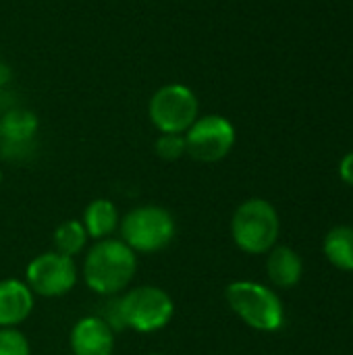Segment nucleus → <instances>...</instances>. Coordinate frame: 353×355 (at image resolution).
Instances as JSON below:
<instances>
[{"label": "nucleus", "instance_id": "nucleus-1", "mask_svg": "<svg viewBox=\"0 0 353 355\" xmlns=\"http://www.w3.org/2000/svg\"><path fill=\"white\" fill-rule=\"evenodd\" d=\"M104 300L106 304L98 316L117 333L133 331L139 335H152L166 329L175 318V302L171 293L158 285L129 287L121 295Z\"/></svg>", "mask_w": 353, "mask_h": 355}, {"label": "nucleus", "instance_id": "nucleus-2", "mask_svg": "<svg viewBox=\"0 0 353 355\" xmlns=\"http://www.w3.org/2000/svg\"><path fill=\"white\" fill-rule=\"evenodd\" d=\"M81 279L100 297H114L133 287L137 275V254L119 237L94 241L83 256Z\"/></svg>", "mask_w": 353, "mask_h": 355}, {"label": "nucleus", "instance_id": "nucleus-3", "mask_svg": "<svg viewBox=\"0 0 353 355\" xmlns=\"http://www.w3.org/2000/svg\"><path fill=\"white\" fill-rule=\"evenodd\" d=\"M229 310L258 333H275L285 324V306L275 289L256 281H233L225 289Z\"/></svg>", "mask_w": 353, "mask_h": 355}, {"label": "nucleus", "instance_id": "nucleus-4", "mask_svg": "<svg viewBox=\"0 0 353 355\" xmlns=\"http://www.w3.org/2000/svg\"><path fill=\"white\" fill-rule=\"evenodd\" d=\"M281 218L277 208L262 198L241 202L231 216V239L248 256H266L279 241Z\"/></svg>", "mask_w": 353, "mask_h": 355}, {"label": "nucleus", "instance_id": "nucleus-5", "mask_svg": "<svg viewBox=\"0 0 353 355\" xmlns=\"http://www.w3.org/2000/svg\"><path fill=\"white\" fill-rule=\"evenodd\" d=\"M177 237L175 216L158 204H141L121 216L119 239L139 254H158Z\"/></svg>", "mask_w": 353, "mask_h": 355}, {"label": "nucleus", "instance_id": "nucleus-6", "mask_svg": "<svg viewBox=\"0 0 353 355\" xmlns=\"http://www.w3.org/2000/svg\"><path fill=\"white\" fill-rule=\"evenodd\" d=\"M148 114L158 133H185L200 116V102L191 87L166 83L150 98Z\"/></svg>", "mask_w": 353, "mask_h": 355}, {"label": "nucleus", "instance_id": "nucleus-7", "mask_svg": "<svg viewBox=\"0 0 353 355\" xmlns=\"http://www.w3.org/2000/svg\"><path fill=\"white\" fill-rule=\"evenodd\" d=\"M23 281L35 297L56 300L75 289L79 281V268L73 258L48 250L29 260Z\"/></svg>", "mask_w": 353, "mask_h": 355}, {"label": "nucleus", "instance_id": "nucleus-8", "mask_svg": "<svg viewBox=\"0 0 353 355\" xmlns=\"http://www.w3.org/2000/svg\"><path fill=\"white\" fill-rule=\"evenodd\" d=\"M187 156L202 164H214L225 160L237 141L233 123L223 114H204L183 133Z\"/></svg>", "mask_w": 353, "mask_h": 355}, {"label": "nucleus", "instance_id": "nucleus-9", "mask_svg": "<svg viewBox=\"0 0 353 355\" xmlns=\"http://www.w3.org/2000/svg\"><path fill=\"white\" fill-rule=\"evenodd\" d=\"M40 129L35 112L29 108H8L0 114V154L8 160H21L33 152Z\"/></svg>", "mask_w": 353, "mask_h": 355}, {"label": "nucleus", "instance_id": "nucleus-10", "mask_svg": "<svg viewBox=\"0 0 353 355\" xmlns=\"http://www.w3.org/2000/svg\"><path fill=\"white\" fill-rule=\"evenodd\" d=\"M71 355H114L117 331L98 314L81 316L69 331Z\"/></svg>", "mask_w": 353, "mask_h": 355}, {"label": "nucleus", "instance_id": "nucleus-11", "mask_svg": "<svg viewBox=\"0 0 353 355\" xmlns=\"http://www.w3.org/2000/svg\"><path fill=\"white\" fill-rule=\"evenodd\" d=\"M35 310V295L23 279L0 281V329H19Z\"/></svg>", "mask_w": 353, "mask_h": 355}, {"label": "nucleus", "instance_id": "nucleus-12", "mask_svg": "<svg viewBox=\"0 0 353 355\" xmlns=\"http://www.w3.org/2000/svg\"><path fill=\"white\" fill-rule=\"evenodd\" d=\"M304 262L302 256L289 245H275L266 254V277L277 289H291L302 281Z\"/></svg>", "mask_w": 353, "mask_h": 355}, {"label": "nucleus", "instance_id": "nucleus-13", "mask_svg": "<svg viewBox=\"0 0 353 355\" xmlns=\"http://www.w3.org/2000/svg\"><path fill=\"white\" fill-rule=\"evenodd\" d=\"M79 220L83 223L89 241H100V239L114 237L119 233L121 212H119V208H117V204L112 200L96 198L85 206Z\"/></svg>", "mask_w": 353, "mask_h": 355}, {"label": "nucleus", "instance_id": "nucleus-14", "mask_svg": "<svg viewBox=\"0 0 353 355\" xmlns=\"http://www.w3.org/2000/svg\"><path fill=\"white\" fill-rule=\"evenodd\" d=\"M322 252L335 268L353 272V227H333L322 239Z\"/></svg>", "mask_w": 353, "mask_h": 355}, {"label": "nucleus", "instance_id": "nucleus-15", "mask_svg": "<svg viewBox=\"0 0 353 355\" xmlns=\"http://www.w3.org/2000/svg\"><path fill=\"white\" fill-rule=\"evenodd\" d=\"M87 248H89V237L79 218L62 220L52 233V250L62 256H69L75 260L77 256L85 254Z\"/></svg>", "mask_w": 353, "mask_h": 355}, {"label": "nucleus", "instance_id": "nucleus-16", "mask_svg": "<svg viewBox=\"0 0 353 355\" xmlns=\"http://www.w3.org/2000/svg\"><path fill=\"white\" fill-rule=\"evenodd\" d=\"M154 152L164 162H177L187 156L185 135L183 133H160L154 141Z\"/></svg>", "mask_w": 353, "mask_h": 355}, {"label": "nucleus", "instance_id": "nucleus-17", "mask_svg": "<svg viewBox=\"0 0 353 355\" xmlns=\"http://www.w3.org/2000/svg\"><path fill=\"white\" fill-rule=\"evenodd\" d=\"M0 355H31V343L21 329H0Z\"/></svg>", "mask_w": 353, "mask_h": 355}, {"label": "nucleus", "instance_id": "nucleus-18", "mask_svg": "<svg viewBox=\"0 0 353 355\" xmlns=\"http://www.w3.org/2000/svg\"><path fill=\"white\" fill-rule=\"evenodd\" d=\"M339 177H341L343 183H347V185L353 187V152L345 154L343 160L339 162Z\"/></svg>", "mask_w": 353, "mask_h": 355}, {"label": "nucleus", "instance_id": "nucleus-19", "mask_svg": "<svg viewBox=\"0 0 353 355\" xmlns=\"http://www.w3.org/2000/svg\"><path fill=\"white\" fill-rule=\"evenodd\" d=\"M10 77H12L10 67H8V64H4V62H0V87H2V85H6V83L10 81Z\"/></svg>", "mask_w": 353, "mask_h": 355}, {"label": "nucleus", "instance_id": "nucleus-20", "mask_svg": "<svg viewBox=\"0 0 353 355\" xmlns=\"http://www.w3.org/2000/svg\"><path fill=\"white\" fill-rule=\"evenodd\" d=\"M0 185H2V171H0Z\"/></svg>", "mask_w": 353, "mask_h": 355}, {"label": "nucleus", "instance_id": "nucleus-21", "mask_svg": "<svg viewBox=\"0 0 353 355\" xmlns=\"http://www.w3.org/2000/svg\"><path fill=\"white\" fill-rule=\"evenodd\" d=\"M146 355H164V354H146Z\"/></svg>", "mask_w": 353, "mask_h": 355}]
</instances>
